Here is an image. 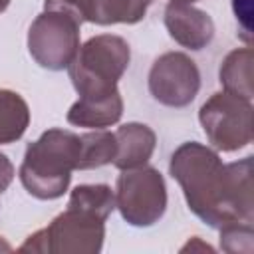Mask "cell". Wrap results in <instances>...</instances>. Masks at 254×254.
Segmentation results:
<instances>
[{"label":"cell","mask_w":254,"mask_h":254,"mask_svg":"<svg viewBox=\"0 0 254 254\" xmlns=\"http://www.w3.org/2000/svg\"><path fill=\"white\" fill-rule=\"evenodd\" d=\"M171 175L183 187L189 208L210 226L252 220L250 157L242 163L222 165L210 149L190 141L171 157Z\"/></svg>","instance_id":"6da1fadb"},{"label":"cell","mask_w":254,"mask_h":254,"mask_svg":"<svg viewBox=\"0 0 254 254\" xmlns=\"http://www.w3.org/2000/svg\"><path fill=\"white\" fill-rule=\"evenodd\" d=\"M81 137L65 129H50L28 145L20 181L30 194L42 200L58 198L65 192L71 171L79 163Z\"/></svg>","instance_id":"7a4b0ae2"},{"label":"cell","mask_w":254,"mask_h":254,"mask_svg":"<svg viewBox=\"0 0 254 254\" xmlns=\"http://www.w3.org/2000/svg\"><path fill=\"white\" fill-rule=\"evenodd\" d=\"M129 65V46L119 36H95L85 42L69 67L79 97H105L117 93V81Z\"/></svg>","instance_id":"3957f363"},{"label":"cell","mask_w":254,"mask_h":254,"mask_svg":"<svg viewBox=\"0 0 254 254\" xmlns=\"http://www.w3.org/2000/svg\"><path fill=\"white\" fill-rule=\"evenodd\" d=\"M103 222V218L67 204V210L30 236L20 252H99L105 234Z\"/></svg>","instance_id":"277c9868"},{"label":"cell","mask_w":254,"mask_h":254,"mask_svg":"<svg viewBox=\"0 0 254 254\" xmlns=\"http://www.w3.org/2000/svg\"><path fill=\"white\" fill-rule=\"evenodd\" d=\"M115 204L133 226H151L167 206V189L161 173L151 167L125 169L117 179Z\"/></svg>","instance_id":"5b68a950"},{"label":"cell","mask_w":254,"mask_h":254,"mask_svg":"<svg viewBox=\"0 0 254 254\" xmlns=\"http://www.w3.org/2000/svg\"><path fill=\"white\" fill-rule=\"evenodd\" d=\"M79 24L73 16L58 10L40 14L28 32V48L32 58L48 69L67 67L79 50Z\"/></svg>","instance_id":"8992f818"},{"label":"cell","mask_w":254,"mask_h":254,"mask_svg":"<svg viewBox=\"0 0 254 254\" xmlns=\"http://www.w3.org/2000/svg\"><path fill=\"white\" fill-rule=\"evenodd\" d=\"M198 117L210 143L222 151H236L248 145L252 137L250 101L228 91L214 93L200 107Z\"/></svg>","instance_id":"52a82bcc"},{"label":"cell","mask_w":254,"mask_h":254,"mask_svg":"<svg viewBox=\"0 0 254 254\" xmlns=\"http://www.w3.org/2000/svg\"><path fill=\"white\" fill-rule=\"evenodd\" d=\"M200 87V75L194 62L181 54L169 52L155 60L149 71V91L151 95L169 107L189 105Z\"/></svg>","instance_id":"ba28073f"},{"label":"cell","mask_w":254,"mask_h":254,"mask_svg":"<svg viewBox=\"0 0 254 254\" xmlns=\"http://www.w3.org/2000/svg\"><path fill=\"white\" fill-rule=\"evenodd\" d=\"M165 26L175 42L190 50L204 48L212 40V34H214L210 16L183 2H171L167 6Z\"/></svg>","instance_id":"9c48e42d"},{"label":"cell","mask_w":254,"mask_h":254,"mask_svg":"<svg viewBox=\"0 0 254 254\" xmlns=\"http://www.w3.org/2000/svg\"><path fill=\"white\" fill-rule=\"evenodd\" d=\"M115 139H117V155L113 163L121 171L145 165L155 149V133L141 123H127L119 127Z\"/></svg>","instance_id":"30bf717a"},{"label":"cell","mask_w":254,"mask_h":254,"mask_svg":"<svg viewBox=\"0 0 254 254\" xmlns=\"http://www.w3.org/2000/svg\"><path fill=\"white\" fill-rule=\"evenodd\" d=\"M123 113V101L119 91L105 97H79L67 111V121L79 127L103 129L119 121Z\"/></svg>","instance_id":"8fae6325"},{"label":"cell","mask_w":254,"mask_h":254,"mask_svg":"<svg viewBox=\"0 0 254 254\" xmlns=\"http://www.w3.org/2000/svg\"><path fill=\"white\" fill-rule=\"evenodd\" d=\"M252 52L246 50H234L226 56V60L220 65V83L224 89L232 95L244 97L250 101L252 97Z\"/></svg>","instance_id":"7c38bea8"},{"label":"cell","mask_w":254,"mask_h":254,"mask_svg":"<svg viewBox=\"0 0 254 254\" xmlns=\"http://www.w3.org/2000/svg\"><path fill=\"white\" fill-rule=\"evenodd\" d=\"M28 123L30 111L26 101L10 89H0V145L20 139Z\"/></svg>","instance_id":"4fadbf2b"},{"label":"cell","mask_w":254,"mask_h":254,"mask_svg":"<svg viewBox=\"0 0 254 254\" xmlns=\"http://www.w3.org/2000/svg\"><path fill=\"white\" fill-rule=\"evenodd\" d=\"M153 0H93L89 20L95 24H135L139 22Z\"/></svg>","instance_id":"5bb4252c"},{"label":"cell","mask_w":254,"mask_h":254,"mask_svg":"<svg viewBox=\"0 0 254 254\" xmlns=\"http://www.w3.org/2000/svg\"><path fill=\"white\" fill-rule=\"evenodd\" d=\"M81 137V149H79V163L77 169H95L101 165H107L117 155V139L115 133H109L105 129H97Z\"/></svg>","instance_id":"9a60e30c"},{"label":"cell","mask_w":254,"mask_h":254,"mask_svg":"<svg viewBox=\"0 0 254 254\" xmlns=\"http://www.w3.org/2000/svg\"><path fill=\"white\" fill-rule=\"evenodd\" d=\"M67 204L87 210L105 220L115 206V194L107 185H79L71 190Z\"/></svg>","instance_id":"2e32d148"},{"label":"cell","mask_w":254,"mask_h":254,"mask_svg":"<svg viewBox=\"0 0 254 254\" xmlns=\"http://www.w3.org/2000/svg\"><path fill=\"white\" fill-rule=\"evenodd\" d=\"M93 0H46V10H58L73 16L77 22L89 20Z\"/></svg>","instance_id":"e0dca14e"},{"label":"cell","mask_w":254,"mask_h":254,"mask_svg":"<svg viewBox=\"0 0 254 254\" xmlns=\"http://www.w3.org/2000/svg\"><path fill=\"white\" fill-rule=\"evenodd\" d=\"M232 10L246 32V40H250V0H232Z\"/></svg>","instance_id":"ac0fdd59"},{"label":"cell","mask_w":254,"mask_h":254,"mask_svg":"<svg viewBox=\"0 0 254 254\" xmlns=\"http://www.w3.org/2000/svg\"><path fill=\"white\" fill-rule=\"evenodd\" d=\"M14 179V165L8 161L6 155L0 153V194L8 189V185Z\"/></svg>","instance_id":"d6986e66"},{"label":"cell","mask_w":254,"mask_h":254,"mask_svg":"<svg viewBox=\"0 0 254 254\" xmlns=\"http://www.w3.org/2000/svg\"><path fill=\"white\" fill-rule=\"evenodd\" d=\"M8 4H10V0H0V12H4L8 8Z\"/></svg>","instance_id":"ffe728a7"},{"label":"cell","mask_w":254,"mask_h":254,"mask_svg":"<svg viewBox=\"0 0 254 254\" xmlns=\"http://www.w3.org/2000/svg\"><path fill=\"white\" fill-rule=\"evenodd\" d=\"M0 250H10V246H8L6 242H2V240H0Z\"/></svg>","instance_id":"44dd1931"},{"label":"cell","mask_w":254,"mask_h":254,"mask_svg":"<svg viewBox=\"0 0 254 254\" xmlns=\"http://www.w3.org/2000/svg\"><path fill=\"white\" fill-rule=\"evenodd\" d=\"M173 2H183V4H189V2H194V0H173Z\"/></svg>","instance_id":"7402d4cb"}]
</instances>
